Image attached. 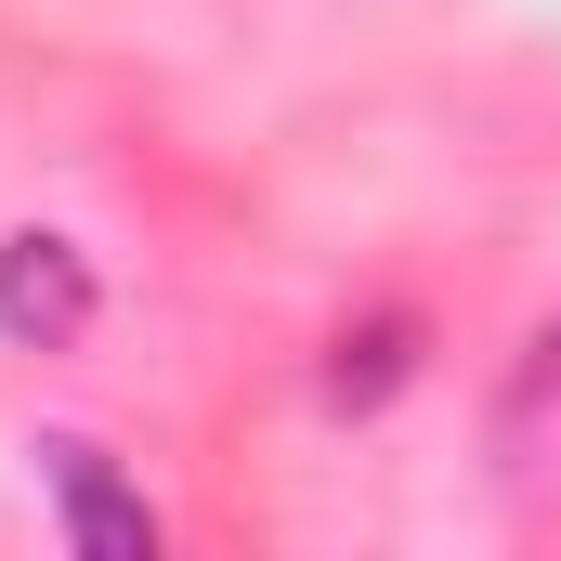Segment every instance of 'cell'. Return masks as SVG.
<instances>
[{
    "label": "cell",
    "instance_id": "6da1fadb",
    "mask_svg": "<svg viewBox=\"0 0 561 561\" xmlns=\"http://www.w3.org/2000/svg\"><path fill=\"white\" fill-rule=\"evenodd\" d=\"M92 262H79V236H0V340L13 353H79L92 340Z\"/></svg>",
    "mask_w": 561,
    "mask_h": 561
},
{
    "label": "cell",
    "instance_id": "7a4b0ae2",
    "mask_svg": "<svg viewBox=\"0 0 561 561\" xmlns=\"http://www.w3.org/2000/svg\"><path fill=\"white\" fill-rule=\"evenodd\" d=\"M39 483H53V510H66V549H79V561H157V510H144L131 483L105 470V444L53 431V444H39Z\"/></svg>",
    "mask_w": 561,
    "mask_h": 561
},
{
    "label": "cell",
    "instance_id": "3957f363",
    "mask_svg": "<svg viewBox=\"0 0 561 561\" xmlns=\"http://www.w3.org/2000/svg\"><path fill=\"white\" fill-rule=\"evenodd\" d=\"M419 379V313H366V327H340V353H327V405H392Z\"/></svg>",
    "mask_w": 561,
    "mask_h": 561
}]
</instances>
